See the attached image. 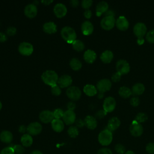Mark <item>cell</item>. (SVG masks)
Masks as SVG:
<instances>
[{"mask_svg":"<svg viewBox=\"0 0 154 154\" xmlns=\"http://www.w3.org/2000/svg\"><path fill=\"white\" fill-rule=\"evenodd\" d=\"M41 78L45 84L53 87L57 84L59 77L55 71L52 70H47L42 73Z\"/></svg>","mask_w":154,"mask_h":154,"instance_id":"6da1fadb","label":"cell"},{"mask_svg":"<svg viewBox=\"0 0 154 154\" xmlns=\"http://www.w3.org/2000/svg\"><path fill=\"white\" fill-rule=\"evenodd\" d=\"M61 35L63 39L69 44L72 43L76 40L77 35L75 29L69 26H64L61 30Z\"/></svg>","mask_w":154,"mask_h":154,"instance_id":"7a4b0ae2","label":"cell"},{"mask_svg":"<svg viewBox=\"0 0 154 154\" xmlns=\"http://www.w3.org/2000/svg\"><path fill=\"white\" fill-rule=\"evenodd\" d=\"M98 141L102 146H108L112 141V134L109 129L102 130L98 135Z\"/></svg>","mask_w":154,"mask_h":154,"instance_id":"3957f363","label":"cell"},{"mask_svg":"<svg viewBox=\"0 0 154 154\" xmlns=\"http://www.w3.org/2000/svg\"><path fill=\"white\" fill-rule=\"evenodd\" d=\"M18 51L23 56H29L33 53L34 47L31 43L27 42H23L19 44Z\"/></svg>","mask_w":154,"mask_h":154,"instance_id":"277c9868","label":"cell"},{"mask_svg":"<svg viewBox=\"0 0 154 154\" xmlns=\"http://www.w3.org/2000/svg\"><path fill=\"white\" fill-rule=\"evenodd\" d=\"M81 91L76 86H70L66 90V95L70 100L73 101L78 100L81 96Z\"/></svg>","mask_w":154,"mask_h":154,"instance_id":"5b68a950","label":"cell"},{"mask_svg":"<svg viewBox=\"0 0 154 154\" xmlns=\"http://www.w3.org/2000/svg\"><path fill=\"white\" fill-rule=\"evenodd\" d=\"M116 19L114 16H107L102 18L100 21L101 27L105 30L111 29L115 25Z\"/></svg>","mask_w":154,"mask_h":154,"instance_id":"8992f818","label":"cell"},{"mask_svg":"<svg viewBox=\"0 0 154 154\" xmlns=\"http://www.w3.org/2000/svg\"><path fill=\"white\" fill-rule=\"evenodd\" d=\"M116 70L120 75L128 73L130 70V65L125 60H119L116 63Z\"/></svg>","mask_w":154,"mask_h":154,"instance_id":"52a82bcc","label":"cell"},{"mask_svg":"<svg viewBox=\"0 0 154 154\" xmlns=\"http://www.w3.org/2000/svg\"><path fill=\"white\" fill-rule=\"evenodd\" d=\"M42 131V126L37 122H34L29 123L27 128L26 131L28 134L32 135H37L41 133Z\"/></svg>","mask_w":154,"mask_h":154,"instance_id":"ba28073f","label":"cell"},{"mask_svg":"<svg viewBox=\"0 0 154 154\" xmlns=\"http://www.w3.org/2000/svg\"><path fill=\"white\" fill-rule=\"evenodd\" d=\"M129 131L132 135L134 137H140L143 132V128L140 123L134 120L132 122L130 125Z\"/></svg>","mask_w":154,"mask_h":154,"instance_id":"9c48e42d","label":"cell"},{"mask_svg":"<svg viewBox=\"0 0 154 154\" xmlns=\"http://www.w3.org/2000/svg\"><path fill=\"white\" fill-rule=\"evenodd\" d=\"M112 84L109 79L105 78L99 80L96 85L97 90L101 93L106 92L110 90Z\"/></svg>","mask_w":154,"mask_h":154,"instance_id":"30bf717a","label":"cell"},{"mask_svg":"<svg viewBox=\"0 0 154 154\" xmlns=\"http://www.w3.org/2000/svg\"><path fill=\"white\" fill-rule=\"evenodd\" d=\"M116 106V102L114 97L108 96L106 97L103 103V108L106 112H110L114 111Z\"/></svg>","mask_w":154,"mask_h":154,"instance_id":"8fae6325","label":"cell"},{"mask_svg":"<svg viewBox=\"0 0 154 154\" xmlns=\"http://www.w3.org/2000/svg\"><path fill=\"white\" fill-rule=\"evenodd\" d=\"M133 31L138 38H143L144 35L146 34L147 27L144 23L138 22L134 25Z\"/></svg>","mask_w":154,"mask_h":154,"instance_id":"7c38bea8","label":"cell"},{"mask_svg":"<svg viewBox=\"0 0 154 154\" xmlns=\"http://www.w3.org/2000/svg\"><path fill=\"white\" fill-rule=\"evenodd\" d=\"M54 14L58 18H62L65 16L67 12L66 6L63 3L56 4L53 8Z\"/></svg>","mask_w":154,"mask_h":154,"instance_id":"4fadbf2b","label":"cell"},{"mask_svg":"<svg viewBox=\"0 0 154 154\" xmlns=\"http://www.w3.org/2000/svg\"><path fill=\"white\" fill-rule=\"evenodd\" d=\"M63 121L67 125H71L76 122V114L74 111L66 110L62 117Z\"/></svg>","mask_w":154,"mask_h":154,"instance_id":"5bb4252c","label":"cell"},{"mask_svg":"<svg viewBox=\"0 0 154 154\" xmlns=\"http://www.w3.org/2000/svg\"><path fill=\"white\" fill-rule=\"evenodd\" d=\"M37 7L34 4H28L24 8L25 15L30 19L35 17L37 14Z\"/></svg>","mask_w":154,"mask_h":154,"instance_id":"9a60e30c","label":"cell"},{"mask_svg":"<svg viewBox=\"0 0 154 154\" xmlns=\"http://www.w3.org/2000/svg\"><path fill=\"white\" fill-rule=\"evenodd\" d=\"M40 120L44 123H51L54 119V116L52 111L49 110H43L39 114Z\"/></svg>","mask_w":154,"mask_h":154,"instance_id":"2e32d148","label":"cell"},{"mask_svg":"<svg viewBox=\"0 0 154 154\" xmlns=\"http://www.w3.org/2000/svg\"><path fill=\"white\" fill-rule=\"evenodd\" d=\"M72 83V78L69 75H63L59 77L57 84L61 88H66L70 87Z\"/></svg>","mask_w":154,"mask_h":154,"instance_id":"e0dca14e","label":"cell"},{"mask_svg":"<svg viewBox=\"0 0 154 154\" xmlns=\"http://www.w3.org/2000/svg\"><path fill=\"white\" fill-rule=\"evenodd\" d=\"M82 33L85 35H89L92 34L94 30L93 25L89 20H85L82 22L81 26Z\"/></svg>","mask_w":154,"mask_h":154,"instance_id":"ac0fdd59","label":"cell"},{"mask_svg":"<svg viewBox=\"0 0 154 154\" xmlns=\"http://www.w3.org/2000/svg\"><path fill=\"white\" fill-rule=\"evenodd\" d=\"M116 25L119 29L125 31L129 27V22L125 16H120L117 19Z\"/></svg>","mask_w":154,"mask_h":154,"instance_id":"d6986e66","label":"cell"},{"mask_svg":"<svg viewBox=\"0 0 154 154\" xmlns=\"http://www.w3.org/2000/svg\"><path fill=\"white\" fill-rule=\"evenodd\" d=\"M43 30L45 32L52 34L55 33L57 31V26L54 22H48L43 24Z\"/></svg>","mask_w":154,"mask_h":154,"instance_id":"ffe728a7","label":"cell"},{"mask_svg":"<svg viewBox=\"0 0 154 154\" xmlns=\"http://www.w3.org/2000/svg\"><path fill=\"white\" fill-rule=\"evenodd\" d=\"M83 57L85 62H87V63L91 64L96 60L97 55L95 51H94L93 50L87 49L85 51Z\"/></svg>","mask_w":154,"mask_h":154,"instance_id":"44dd1931","label":"cell"},{"mask_svg":"<svg viewBox=\"0 0 154 154\" xmlns=\"http://www.w3.org/2000/svg\"><path fill=\"white\" fill-rule=\"evenodd\" d=\"M51 127L56 132H61L64 128V123L61 119H54L51 122Z\"/></svg>","mask_w":154,"mask_h":154,"instance_id":"7402d4cb","label":"cell"},{"mask_svg":"<svg viewBox=\"0 0 154 154\" xmlns=\"http://www.w3.org/2000/svg\"><path fill=\"white\" fill-rule=\"evenodd\" d=\"M85 125L89 129H94L97 126V120L96 118L92 116H87L84 119Z\"/></svg>","mask_w":154,"mask_h":154,"instance_id":"603a6c76","label":"cell"},{"mask_svg":"<svg viewBox=\"0 0 154 154\" xmlns=\"http://www.w3.org/2000/svg\"><path fill=\"white\" fill-rule=\"evenodd\" d=\"M120 120L119 118L116 117H113L109 120L107 125V129H109L110 131L112 132L116 130L120 126Z\"/></svg>","mask_w":154,"mask_h":154,"instance_id":"cb8c5ba5","label":"cell"},{"mask_svg":"<svg viewBox=\"0 0 154 154\" xmlns=\"http://www.w3.org/2000/svg\"><path fill=\"white\" fill-rule=\"evenodd\" d=\"M108 4L106 1L99 2L96 7V13L97 16H100L102 13H105L108 11Z\"/></svg>","mask_w":154,"mask_h":154,"instance_id":"d4e9b609","label":"cell"},{"mask_svg":"<svg viewBox=\"0 0 154 154\" xmlns=\"http://www.w3.org/2000/svg\"><path fill=\"white\" fill-rule=\"evenodd\" d=\"M13 134L9 131H3L0 134V140L4 143H10L13 140Z\"/></svg>","mask_w":154,"mask_h":154,"instance_id":"484cf974","label":"cell"},{"mask_svg":"<svg viewBox=\"0 0 154 154\" xmlns=\"http://www.w3.org/2000/svg\"><path fill=\"white\" fill-rule=\"evenodd\" d=\"M113 53L111 51L106 50L104 51L100 55V58L101 61L104 63H110L113 58Z\"/></svg>","mask_w":154,"mask_h":154,"instance_id":"4316f807","label":"cell"},{"mask_svg":"<svg viewBox=\"0 0 154 154\" xmlns=\"http://www.w3.org/2000/svg\"><path fill=\"white\" fill-rule=\"evenodd\" d=\"M144 90H145V87L144 84L140 82H138L134 84L132 86L131 89L132 93L135 96L141 95V94L143 93Z\"/></svg>","mask_w":154,"mask_h":154,"instance_id":"83f0119b","label":"cell"},{"mask_svg":"<svg viewBox=\"0 0 154 154\" xmlns=\"http://www.w3.org/2000/svg\"><path fill=\"white\" fill-rule=\"evenodd\" d=\"M84 93L88 96H94L97 94L96 87L91 84H87L83 88Z\"/></svg>","mask_w":154,"mask_h":154,"instance_id":"f1b7e54d","label":"cell"},{"mask_svg":"<svg viewBox=\"0 0 154 154\" xmlns=\"http://www.w3.org/2000/svg\"><path fill=\"white\" fill-rule=\"evenodd\" d=\"M20 142L23 147H28L31 146L33 143V139L29 134H24L20 138Z\"/></svg>","mask_w":154,"mask_h":154,"instance_id":"f546056e","label":"cell"},{"mask_svg":"<svg viewBox=\"0 0 154 154\" xmlns=\"http://www.w3.org/2000/svg\"><path fill=\"white\" fill-rule=\"evenodd\" d=\"M69 65L71 69L75 71H78L82 67V63L77 58H72L69 62Z\"/></svg>","mask_w":154,"mask_h":154,"instance_id":"4dcf8cb0","label":"cell"},{"mask_svg":"<svg viewBox=\"0 0 154 154\" xmlns=\"http://www.w3.org/2000/svg\"><path fill=\"white\" fill-rule=\"evenodd\" d=\"M119 94L123 98H128L131 95L132 91L128 87L122 86L119 90Z\"/></svg>","mask_w":154,"mask_h":154,"instance_id":"1f68e13d","label":"cell"},{"mask_svg":"<svg viewBox=\"0 0 154 154\" xmlns=\"http://www.w3.org/2000/svg\"><path fill=\"white\" fill-rule=\"evenodd\" d=\"M72 48L74 50L78 52H81L83 51L85 48V45L83 42L80 40H76L72 44Z\"/></svg>","mask_w":154,"mask_h":154,"instance_id":"d6a6232c","label":"cell"},{"mask_svg":"<svg viewBox=\"0 0 154 154\" xmlns=\"http://www.w3.org/2000/svg\"><path fill=\"white\" fill-rule=\"evenodd\" d=\"M67 134L71 138H76L79 135V131L76 126H71L67 130Z\"/></svg>","mask_w":154,"mask_h":154,"instance_id":"836d02e7","label":"cell"},{"mask_svg":"<svg viewBox=\"0 0 154 154\" xmlns=\"http://www.w3.org/2000/svg\"><path fill=\"white\" fill-rule=\"evenodd\" d=\"M148 119L147 115L144 112H139L137 114L135 118V120H136L138 123H143L146 122Z\"/></svg>","mask_w":154,"mask_h":154,"instance_id":"e575fe53","label":"cell"},{"mask_svg":"<svg viewBox=\"0 0 154 154\" xmlns=\"http://www.w3.org/2000/svg\"><path fill=\"white\" fill-rule=\"evenodd\" d=\"M12 147L15 152V154H23L25 152V148L22 145L16 144L14 145Z\"/></svg>","mask_w":154,"mask_h":154,"instance_id":"d590c367","label":"cell"},{"mask_svg":"<svg viewBox=\"0 0 154 154\" xmlns=\"http://www.w3.org/2000/svg\"><path fill=\"white\" fill-rule=\"evenodd\" d=\"M51 91L52 94L55 96H58L60 95V94L61 93V88L59 87V85L58 84H57L53 87H51Z\"/></svg>","mask_w":154,"mask_h":154,"instance_id":"8d00e7d4","label":"cell"},{"mask_svg":"<svg viewBox=\"0 0 154 154\" xmlns=\"http://www.w3.org/2000/svg\"><path fill=\"white\" fill-rule=\"evenodd\" d=\"M64 113V112L63 111V110L62 109H60V108H57V109H55L53 111L54 119H61V118L63 117Z\"/></svg>","mask_w":154,"mask_h":154,"instance_id":"74e56055","label":"cell"},{"mask_svg":"<svg viewBox=\"0 0 154 154\" xmlns=\"http://www.w3.org/2000/svg\"><path fill=\"white\" fill-rule=\"evenodd\" d=\"M146 38L149 43H154V29H151L146 33Z\"/></svg>","mask_w":154,"mask_h":154,"instance_id":"f35d334b","label":"cell"},{"mask_svg":"<svg viewBox=\"0 0 154 154\" xmlns=\"http://www.w3.org/2000/svg\"><path fill=\"white\" fill-rule=\"evenodd\" d=\"M114 149L116 151V152L119 154H125V153L126 152V149L125 146L120 143L117 144L115 146Z\"/></svg>","mask_w":154,"mask_h":154,"instance_id":"ab89813d","label":"cell"},{"mask_svg":"<svg viewBox=\"0 0 154 154\" xmlns=\"http://www.w3.org/2000/svg\"><path fill=\"white\" fill-rule=\"evenodd\" d=\"M0 154H15V152L11 146H8L4 148L1 151Z\"/></svg>","mask_w":154,"mask_h":154,"instance_id":"60d3db41","label":"cell"},{"mask_svg":"<svg viewBox=\"0 0 154 154\" xmlns=\"http://www.w3.org/2000/svg\"><path fill=\"white\" fill-rule=\"evenodd\" d=\"M93 1L91 0H83L81 2V6L84 9H88L92 5Z\"/></svg>","mask_w":154,"mask_h":154,"instance_id":"b9f144b4","label":"cell"},{"mask_svg":"<svg viewBox=\"0 0 154 154\" xmlns=\"http://www.w3.org/2000/svg\"><path fill=\"white\" fill-rule=\"evenodd\" d=\"M17 29L14 26H10L6 29V34L9 36H13L16 34Z\"/></svg>","mask_w":154,"mask_h":154,"instance_id":"7bdbcfd3","label":"cell"},{"mask_svg":"<svg viewBox=\"0 0 154 154\" xmlns=\"http://www.w3.org/2000/svg\"><path fill=\"white\" fill-rule=\"evenodd\" d=\"M140 99L137 96H134L130 99V103L133 106H137L140 103Z\"/></svg>","mask_w":154,"mask_h":154,"instance_id":"ee69618b","label":"cell"},{"mask_svg":"<svg viewBox=\"0 0 154 154\" xmlns=\"http://www.w3.org/2000/svg\"><path fill=\"white\" fill-rule=\"evenodd\" d=\"M146 151L150 154H154V143H149L146 147Z\"/></svg>","mask_w":154,"mask_h":154,"instance_id":"f6af8a7d","label":"cell"},{"mask_svg":"<svg viewBox=\"0 0 154 154\" xmlns=\"http://www.w3.org/2000/svg\"><path fill=\"white\" fill-rule=\"evenodd\" d=\"M121 75H120L119 72H116L112 74V75L111 76V80L114 82H119L121 79Z\"/></svg>","mask_w":154,"mask_h":154,"instance_id":"bcb514c9","label":"cell"},{"mask_svg":"<svg viewBox=\"0 0 154 154\" xmlns=\"http://www.w3.org/2000/svg\"><path fill=\"white\" fill-rule=\"evenodd\" d=\"M97 154H112V151L106 147L101 148L97 152Z\"/></svg>","mask_w":154,"mask_h":154,"instance_id":"7dc6e473","label":"cell"},{"mask_svg":"<svg viewBox=\"0 0 154 154\" xmlns=\"http://www.w3.org/2000/svg\"><path fill=\"white\" fill-rule=\"evenodd\" d=\"M106 114H107V112L105 110H103V109L99 110L96 113V117L98 119H102L103 117H105L106 115Z\"/></svg>","mask_w":154,"mask_h":154,"instance_id":"c3c4849f","label":"cell"},{"mask_svg":"<svg viewBox=\"0 0 154 154\" xmlns=\"http://www.w3.org/2000/svg\"><path fill=\"white\" fill-rule=\"evenodd\" d=\"M84 16L86 19H90L92 16V12L90 10L87 9L85 10L84 12Z\"/></svg>","mask_w":154,"mask_h":154,"instance_id":"681fc988","label":"cell"},{"mask_svg":"<svg viewBox=\"0 0 154 154\" xmlns=\"http://www.w3.org/2000/svg\"><path fill=\"white\" fill-rule=\"evenodd\" d=\"M76 123V126L77 128H82L85 125L84 120H82V119H78L75 122Z\"/></svg>","mask_w":154,"mask_h":154,"instance_id":"f907efd6","label":"cell"},{"mask_svg":"<svg viewBox=\"0 0 154 154\" xmlns=\"http://www.w3.org/2000/svg\"><path fill=\"white\" fill-rule=\"evenodd\" d=\"M67 108L69 110L73 111L76 108V105L73 102H68V103L67 105Z\"/></svg>","mask_w":154,"mask_h":154,"instance_id":"816d5d0a","label":"cell"},{"mask_svg":"<svg viewBox=\"0 0 154 154\" xmlns=\"http://www.w3.org/2000/svg\"><path fill=\"white\" fill-rule=\"evenodd\" d=\"M7 40V34L0 32V42H5Z\"/></svg>","mask_w":154,"mask_h":154,"instance_id":"f5cc1de1","label":"cell"},{"mask_svg":"<svg viewBox=\"0 0 154 154\" xmlns=\"http://www.w3.org/2000/svg\"><path fill=\"white\" fill-rule=\"evenodd\" d=\"M70 4L73 7H76L79 5V1L78 0H72L70 1Z\"/></svg>","mask_w":154,"mask_h":154,"instance_id":"db71d44e","label":"cell"},{"mask_svg":"<svg viewBox=\"0 0 154 154\" xmlns=\"http://www.w3.org/2000/svg\"><path fill=\"white\" fill-rule=\"evenodd\" d=\"M26 128L25 126L24 125H21L20 126V127L19 128V131L20 133H25L26 131Z\"/></svg>","mask_w":154,"mask_h":154,"instance_id":"11a10c76","label":"cell"},{"mask_svg":"<svg viewBox=\"0 0 154 154\" xmlns=\"http://www.w3.org/2000/svg\"><path fill=\"white\" fill-rule=\"evenodd\" d=\"M42 3H43L44 5H49L50 4H51L52 2H53V1L52 0H44V1H41Z\"/></svg>","mask_w":154,"mask_h":154,"instance_id":"9f6ffc18","label":"cell"},{"mask_svg":"<svg viewBox=\"0 0 154 154\" xmlns=\"http://www.w3.org/2000/svg\"><path fill=\"white\" fill-rule=\"evenodd\" d=\"M105 16H114V13L112 11H107L106 13H105Z\"/></svg>","mask_w":154,"mask_h":154,"instance_id":"6f0895ef","label":"cell"},{"mask_svg":"<svg viewBox=\"0 0 154 154\" xmlns=\"http://www.w3.org/2000/svg\"><path fill=\"white\" fill-rule=\"evenodd\" d=\"M144 42V39L143 38H138L137 43L138 45H142Z\"/></svg>","mask_w":154,"mask_h":154,"instance_id":"680465c9","label":"cell"},{"mask_svg":"<svg viewBox=\"0 0 154 154\" xmlns=\"http://www.w3.org/2000/svg\"><path fill=\"white\" fill-rule=\"evenodd\" d=\"M31 154H43L42 152H41L39 150H34L32 151Z\"/></svg>","mask_w":154,"mask_h":154,"instance_id":"91938a15","label":"cell"},{"mask_svg":"<svg viewBox=\"0 0 154 154\" xmlns=\"http://www.w3.org/2000/svg\"><path fill=\"white\" fill-rule=\"evenodd\" d=\"M125 154H135L133 151L132 150H128L125 153Z\"/></svg>","mask_w":154,"mask_h":154,"instance_id":"94428289","label":"cell"},{"mask_svg":"<svg viewBox=\"0 0 154 154\" xmlns=\"http://www.w3.org/2000/svg\"><path fill=\"white\" fill-rule=\"evenodd\" d=\"M103 93L99 92V94H98V97H99V98H102V97H103Z\"/></svg>","mask_w":154,"mask_h":154,"instance_id":"6125c7cd","label":"cell"},{"mask_svg":"<svg viewBox=\"0 0 154 154\" xmlns=\"http://www.w3.org/2000/svg\"><path fill=\"white\" fill-rule=\"evenodd\" d=\"M2 103H1V100H0V111H1V109H2Z\"/></svg>","mask_w":154,"mask_h":154,"instance_id":"be15d7a7","label":"cell"}]
</instances>
